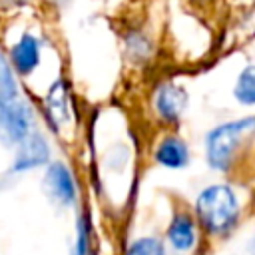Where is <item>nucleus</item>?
I'll use <instances>...</instances> for the list:
<instances>
[{
  "label": "nucleus",
  "instance_id": "nucleus-2",
  "mask_svg": "<svg viewBox=\"0 0 255 255\" xmlns=\"http://www.w3.org/2000/svg\"><path fill=\"white\" fill-rule=\"evenodd\" d=\"M253 124H255L253 118H245V120L229 122V124L215 128L207 135V159H209V163L217 169H225L231 163L243 135L253 129Z\"/></svg>",
  "mask_w": 255,
  "mask_h": 255
},
{
  "label": "nucleus",
  "instance_id": "nucleus-4",
  "mask_svg": "<svg viewBox=\"0 0 255 255\" xmlns=\"http://www.w3.org/2000/svg\"><path fill=\"white\" fill-rule=\"evenodd\" d=\"M18 143H20V147H18L16 161H14V169H18V171L42 165L50 155L44 137L38 133H26Z\"/></svg>",
  "mask_w": 255,
  "mask_h": 255
},
{
  "label": "nucleus",
  "instance_id": "nucleus-3",
  "mask_svg": "<svg viewBox=\"0 0 255 255\" xmlns=\"http://www.w3.org/2000/svg\"><path fill=\"white\" fill-rule=\"evenodd\" d=\"M30 131V112L14 98H0V139L6 143H18Z\"/></svg>",
  "mask_w": 255,
  "mask_h": 255
},
{
  "label": "nucleus",
  "instance_id": "nucleus-7",
  "mask_svg": "<svg viewBox=\"0 0 255 255\" xmlns=\"http://www.w3.org/2000/svg\"><path fill=\"white\" fill-rule=\"evenodd\" d=\"M46 181H48L52 193H54L60 201L70 203V201L76 197V189H74L72 175H70V171H68L62 163H54V165H50L48 175H46Z\"/></svg>",
  "mask_w": 255,
  "mask_h": 255
},
{
  "label": "nucleus",
  "instance_id": "nucleus-9",
  "mask_svg": "<svg viewBox=\"0 0 255 255\" xmlns=\"http://www.w3.org/2000/svg\"><path fill=\"white\" fill-rule=\"evenodd\" d=\"M167 237L173 243V247L177 249H189L193 245V223L189 221V217L185 215H177L169 229H167Z\"/></svg>",
  "mask_w": 255,
  "mask_h": 255
},
{
  "label": "nucleus",
  "instance_id": "nucleus-6",
  "mask_svg": "<svg viewBox=\"0 0 255 255\" xmlns=\"http://www.w3.org/2000/svg\"><path fill=\"white\" fill-rule=\"evenodd\" d=\"M185 102H187L185 92L179 86H173V84L161 86L159 92H157V98H155V106H157L159 114L167 120H175L183 112Z\"/></svg>",
  "mask_w": 255,
  "mask_h": 255
},
{
  "label": "nucleus",
  "instance_id": "nucleus-14",
  "mask_svg": "<svg viewBox=\"0 0 255 255\" xmlns=\"http://www.w3.org/2000/svg\"><path fill=\"white\" fill-rule=\"evenodd\" d=\"M84 253H86V233H84V229H82L80 239H78V247H76V253H74V255H84Z\"/></svg>",
  "mask_w": 255,
  "mask_h": 255
},
{
  "label": "nucleus",
  "instance_id": "nucleus-8",
  "mask_svg": "<svg viewBox=\"0 0 255 255\" xmlns=\"http://www.w3.org/2000/svg\"><path fill=\"white\" fill-rule=\"evenodd\" d=\"M155 159L167 167H181L187 163V147L177 137H167L155 151Z\"/></svg>",
  "mask_w": 255,
  "mask_h": 255
},
{
  "label": "nucleus",
  "instance_id": "nucleus-10",
  "mask_svg": "<svg viewBox=\"0 0 255 255\" xmlns=\"http://www.w3.org/2000/svg\"><path fill=\"white\" fill-rule=\"evenodd\" d=\"M235 98L243 104H253L255 102V68L247 66L239 78H237V86H235Z\"/></svg>",
  "mask_w": 255,
  "mask_h": 255
},
{
  "label": "nucleus",
  "instance_id": "nucleus-1",
  "mask_svg": "<svg viewBox=\"0 0 255 255\" xmlns=\"http://www.w3.org/2000/svg\"><path fill=\"white\" fill-rule=\"evenodd\" d=\"M237 199L225 185H211L197 197V215L209 231H225L237 217Z\"/></svg>",
  "mask_w": 255,
  "mask_h": 255
},
{
  "label": "nucleus",
  "instance_id": "nucleus-13",
  "mask_svg": "<svg viewBox=\"0 0 255 255\" xmlns=\"http://www.w3.org/2000/svg\"><path fill=\"white\" fill-rule=\"evenodd\" d=\"M16 96V82L14 76L10 72V66L6 64V60L0 56V98L8 100Z\"/></svg>",
  "mask_w": 255,
  "mask_h": 255
},
{
  "label": "nucleus",
  "instance_id": "nucleus-5",
  "mask_svg": "<svg viewBox=\"0 0 255 255\" xmlns=\"http://www.w3.org/2000/svg\"><path fill=\"white\" fill-rule=\"evenodd\" d=\"M12 62L20 74H30L40 62V46L38 40L30 34H24L20 42L12 48Z\"/></svg>",
  "mask_w": 255,
  "mask_h": 255
},
{
  "label": "nucleus",
  "instance_id": "nucleus-11",
  "mask_svg": "<svg viewBox=\"0 0 255 255\" xmlns=\"http://www.w3.org/2000/svg\"><path fill=\"white\" fill-rule=\"evenodd\" d=\"M46 102H48V106H50V110L54 114H58L60 118H64L66 116V110H68V106H66V102H68V98H66V84L64 82H56L52 86Z\"/></svg>",
  "mask_w": 255,
  "mask_h": 255
},
{
  "label": "nucleus",
  "instance_id": "nucleus-12",
  "mask_svg": "<svg viewBox=\"0 0 255 255\" xmlns=\"http://www.w3.org/2000/svg\"><path fill=\"white\" fill-rule=\"evenodd\" d=\"M126 255H165V251L157 239L143 237V239H137L135 243H131V247L128 249Z\"/></svg>",
  "mask_w": 255,
  "mask_h": 255
}]
</instances>
